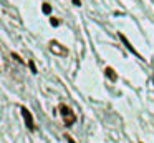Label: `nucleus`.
Here are the masks:
<instances>
[{"label": "nucleus", "mask_w": 154, "mask_h": 143, "mask_svg": "<svg viewBox=\"0 0 154 143\" xmlns=\"http://www.w3.org/2000/svg\"><path fill=\"white\" fill-rule=\"evenodd\" d=\"M105 73H106V75H108V76H109L111 80H116V73H115V70H113V68H111V67H106Z\"/></svg>", "instance_id": "7ed1b4c3"}, {"label": "nucleus", "mask_w": 154, "mask_h": 143, "mask_svg": "<svg viewBox=\"0 0 154 143\" xmlns=\"http://www.w3.org/2000/svg\"><path fill=\"white\" fill-rule=\"evenodd\" d=\"M22 113H23V118H25V122H27V126H28L30 130H33V128H35V125H33V118H32V113H30L27 108H23V110H22Z\"/></svg>", "instance_id": "f03ea898"}, {"label": "nucleus", "mask_w": 154, "mask_h": 143, "mask_svg": "<svg viewBox=\"0 0 154 143\" xmlns=\"http://www.w3.org/2000/svg\"><path fill=\"white\" fill-rule=\"evenodd\" d=\"M61 115H63V118H65V122H66L68 126L75 122V115L71 113V110L66 108V106H63V108H61Z\"/></svg>", "instance_id": "f257e3e1"}, {"label": "nucleus", "mask_w": 154, "mask_h": 143, "mask_svg": "<svg viewBox=\"0 0 154 143\" xmlns=\"http://www.w3.org/2000/svg\"><path fill=\"white\" fill-rule=\"evenodd\" d=\"M51 52H58V53H66V52H65V50H60V48H58V43H55V42H53V43H51Z\"/></svg>", "instance_id": "20e7f679"}, {"label": "nucleus", "mask_w": 154, "mask_h": 143, "mask_svg": "<svg viewBox=\"0 0 154 143\" xmlns=\"http://www.w3.org/2000/svg\"><path fill=\"white\" fill-rule=\"evenodd\" d=\"M73 3H75V5H80V0H73Z\"/></svg>", "instance_id": "0eeeda50"}, {"label": "nucleus", "mask_w": 154, "mask_h": 143, "mask_svg": "<svg viewBox=\"0 0 154 143\" xmlns=\"http://www.w3.org/2000/svg\"><path fill=\"white\" fill-rule=\"evenodd\" d=\"M51 25H55V27H57V25H58V20H55V19H51Z\"/></svg>", "instance_id": "423d86ee"}, {"label": "nucleus", "mask_w": 154, "mask_h": 143, "mask_svg": "<svg viewBox=\"0 0 154 143\" xmlns=\"http://www.w3.org/2000/svg\"><path fill=\"white\" fill-rule=\"evenodd\" d=\"M41 10H43V13H50V12H51V7H50L48 3H45V5L41 7Z\"/></svg>", "instance_id": "39448f33"}]
</instances>
